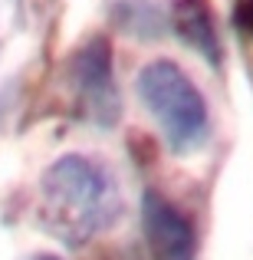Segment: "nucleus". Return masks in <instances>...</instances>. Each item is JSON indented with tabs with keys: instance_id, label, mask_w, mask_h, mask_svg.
Listing matches in <instances>:
<instances>
[{
	"instance_id": "1",
	"label": "nucleus",
	"mask_w": 253,
	"mask_h": 260,
	"mask_svg": "<svg viewBox=\"0 0 253 260\" xmlns=\"http://www.w3.org/2000/svg\"><path fill=\"white\" fill-rule=\"evenodd\" d=\"M119 188L105 165L86 155H63L40 181V224L66 247H83L115 224Z\"/></svg>"
},
{
	"instance_id": "2",
	"label": "nucleus",
	"mask_w": 253,
	"mask_h": 260,
	"mask_svg": "<svg viewBox=\"0 0 253 260\" xmlns=\"http://www.w3.org/2000/svg\"><path fill=\"white\" fill-rule=\"evenodd\" d=\"M138 99L161 125L171 152L188 155L207 142V102L177 63H171V59L148 63L138 73Z\"/></svg>"
},
{
	"instance_id": "3",
	"label": "nucleus",
	"mask_w": 253,
	"mask_h": 260,
	"mask_svg": "<svg viewBox=\"0 0 253 260\" xmlns=\"http://www.w3.org/2000/svg\"><path fill=\"white\" fill-rule=\"evenodd\" d=\"M73 86H76L79 115L92 125L119 122V89L112 79V50L105 40H89L73 59Z\"/></svg>"
},
{
	"instance_id": "4",
	"label": "nucleus",
	"mask_w": 253,
	"mask_h": 260,
	"mask_svg": "<svg viewBox=\"0 0 253 260\" xmlns=\"http://www.w3.org/2000/svg\"><path fill=\"white\" fill-rule=\"evenodd\" d=\"M141 228L152 260H194L191 221L158 191L141 194Z\"/></svg>"
},
{
	"instance_id": "5",
	"label": "nucleus",
	"mask_w": 253,
	"mask_h": 260,
	"mask_svg": "<svg viewBox=\"0 0 253 260\" xmlns=\"http://www.w3.org/2000/svg\"><path fill=\"white\" fill-rule=\"evenodd\" d=\"M171 26L210 66L221 63V37L214 30V17H210L207 0H174V7H171Z\"/></svg>"
},
{
	"instance_id": "6",
	"label": "nucleus",
	"mask_w": 253,
	"mask_h": 260,
	"mask_svg": "<svg viewBox=\"0 0 253 260\" xmlns=\"http://www.w3.org/2000/svg\"><path fill=\"white\" fill-rule=\"evenodd\" d=\"M237 26L253 37V0H243L240 4V10H237Z\"/></svg>"
},
{
	"instance_id": "7",
	"label": "nucleus",
	"mask_w": 253,
	"mask_h": 260,
	"mask_svg": "<svg viewBox=\"0 0 253 260\" xmlns=\"http://www.w3.org/2000/svg\"><path fill=\"white\" fill-rule=\"evenodd\" d=\"M37 260H59V257H53V254H40Z\"/></svg>"
}]
</instances>
